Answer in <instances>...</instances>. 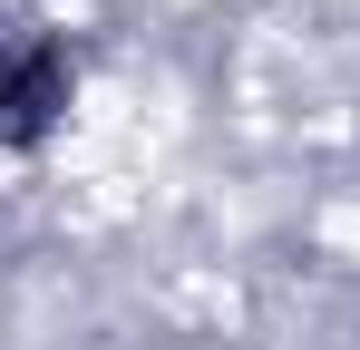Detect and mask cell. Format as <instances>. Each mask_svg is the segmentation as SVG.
I'll list each match as a JSON object with an SVG mask.
<instances>
[{
  "instance_id": "1",
  "label": "cell",
  "mask_w": 360,
  "mask_h": 350,
  "mask_svg": "<svg viewBox=\"0 0 360 350\" xmlns=\"http://www.w3.org/2000/svg\"><path fill=\"white\" fill-rule=\"evenodd\" d=\"M59 108H68V58H59V39H49L39 20L0 10V136L30 146Z\"/></svg>"
}]
</instances>
